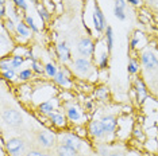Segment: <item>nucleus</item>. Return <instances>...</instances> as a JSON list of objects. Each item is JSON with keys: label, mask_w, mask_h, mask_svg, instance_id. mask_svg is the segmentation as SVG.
Here are the masks:
<instances>
[{"label": "nucleus", "mask_w": 158, "mask_h": 156, "mask_svg": "<svg viewBox=\"0 0 158 156\" xmlns=\"http://www.w3.org/2000/svg\"><path fill=\"white\" fill-rule=\"evenodd\" d=\"M7 154L10 156H23L24 154V141L20 137H11L4 145Z\"/></svg>", "instance_id": "1"}, {"label": "nucleus", "mask_w": 158, "mask_h": 156, "mask_svg": "<svg viewBox=\"0 0 158 156\" xmlns=\"http://www.w3.org/2000/svg\"><path fill=\"white\" fill-rule=\"evenodd\" d=\"M2 117H3V121L10 127H19L23 123L22 115L18 111H15V109H6V111H3Z\"/></svg>", "instance_id": "2"}, {"label": "nucleus", "mask_w": 158, "mask_h": 156, "mask_svg": "<svg viewBox=\"0 0 158 156\" xmlns=\"http://www.w3.org/2000/svg\"><path fill=\"white\" fill-rule=\"evenodd\" d=\"M77 51L81 57H85V58L93 55V53H95V43H93V41L88 37L81 38L77 43Z\"/></svg>", "instance_id": "3"}, {"label": "nucleus", "mask_w": 158, "mask_h": 156, "mask_svg": "<svg viewBox=\"0 0 158 156\" xmlns=\"http://www.w3.org/2000/svg\"><path fill=\"white\" fill-rule=\"evenodd\" d=\"M73 70L81 76H88L92 72V62L89 61V58L80 57L73 61Z\"/></svg>", "instance_id": "4"}, {"label": "nucleus", "mask_w": 158, "mask_h": 156, "mask_svg": "<svg viewBox=\"0 0 158 156\" xmlns=\"http://www.w3.org/2000/svg\"><path fill=\"white\" fill-rule=\"evenodd\" d=\"M37 141L45 150H50L56 145V136L49 131H41L37 135Z\"/></svg>", "instance_id": "5"}, {"label": "nucleus", "mask_w": 158, "mask_h": 156, "mask_svg": "<svg viewBox=\"0 0 158 156\" xmlns=\"http://www.w3.org/2000/svg\"><path fill=\"white\" fill-rule=\"evenodd\" d=\"M61 144L73 148V150H76V151H80V148L82 145L81 139L74 133H65L62 137H61Z\"/></svg>", "instance_id": "6"}, {"label": "nucleus", "mask_w": 158, "mask_h": 156, "mask_svg": "<svg viewBox=\"0 0 158 156\" xmlns=\"http://www.w3.org/2000/svg\"><path fill=\"white\" fill-rule=\"evenodd\" d=\"M88 132H89V135H91L93 139H103V137L107 135L100 120H92V121L89 123Z\"/></svg>", "instance_id": "7"}, {"label": "nucleus", "mask_w": 158, "mask_h": 156, "mask_svg": "<svg viewBox=\"0 0 158 156\" xmlns=\"http://www.w3.org/2000/svg\"><path fill=\"white\" fill-rule=\"evenodd\" d=\"M141 62L147 70H156L158 69V59L157 57L150 51H145L141 55Z\"/></svg>", "instance_id": "8"}, {"label": "nucleus", "mask_w": 158, "mask_h": 156, "mask_svg": "<svg viewBox=\"0 0 158 156\" xmlns=\"http://www.w3.org/2000/svg\"><path fill=\"white\" fill-rule=\"evenodd\" d=\"M57 55H58V58L61 59V62H64V63H68L72 61L70 49L65 42H61V43L57 45Z\"/></svg>", "instance_id": "9"}, {"label": "nucleus", "mask_w": 158, "mask_h": 156, "mask_svg": "<svg viewBox=\"0 0 158 156\" xmlns=\"http://www.w3.org/2000/svg\"><path fill=\"white\" fill-rule=\"evenodd\" d=\"M134 89H135V93H136L138 102L139 104H142V102L146 100V97H147V88H146L145 82H143V80L136 78L135 82H134Z\"/></svg>", "instance_id": "10"}, {"label": "nucleus", "mask_w": 158, "mask_h": 156, "mask_svg": "<svg viewBox=\"0 0 158 156\" xmlns=\"http://www.w3.org/2000/svg\"><path fill=\"white\" fill-rule=\"evenodd\" d=\"M100 121H102L103 128H104V131H106L107 135L115 132L116 125H118V121H116V119H115L114 116H103L102 119H100Z\"/></svg>", "instance_id": "11"}, {"label": "nucleus", "mask_w": 158, "mask_h": 156, "mask_svg": "<svg viewBox=\"0 0 158 156\" xmlns=\"http://www.w3.org/2000/svg\"><path fill=\"white\" fill-rule=\"evenodd\" d=\"M53 81H54L57 85L64 86V88H68L72 85V80H70V77H69V74H68L66 70H60V72L57 73V76L53 78Z\"/></svg>", "instance_id": "12"}, {"label": "nucleus", "mask_w": 158, "mask_h": 156, "mask_svg": "<svg viewBox=\"0 0 158 156\" xmlns=\"http://www.w3.org/2000/svg\"><path fill=\"white\" fill-rule=\"evenodd\" d=\"M49 119H50V121H52L53 125H56L57 128H64V127L66 125V119H65V116L64 115H61L60 112H52V113H49Z\"/></svg>", "instance_id": "13"}, {"label": "nucleus", "mask_w": 158, "mask_h": 156, "mask_svg": "<svg viewBox=\"0 0 158 156\" xmlns=\"http://www.w3.org/2000/svg\"><path fill=\"white\" fill-rule=\"evenodd\" d=\"M66 116H68V119L70 120L72 123H77V121H80V120L82 119V113L81 111L78 109V106L76 105H69L66 108Z\"/></svg>", "instance_id": "14"}, {"label": "nucleus", "mask_w": 158, "mask_h": 156, "mask_svg": "<svg viewBox=\"0 0 158 156\" xmlns=\"http://www.w3.org/2000/svg\"><path fill=\"white\" fill-rule=\"evenodd\" d=\"M56 154H57V156H77L78 151L73 150V148H70V147H66V145H64V144H60L56 150Z\"/></svg>", "instance_id": "15"}, {"label": "nucleus", "mask_w": 158, "mask_h": 156, "mask_svg": "<svg viewBox=\"0 0 158 156\" xmlns=\"http://www.w3.org/2000/svg\"><path fill=\"white\" fill-rule=\"evenodd\" d=\"M16 33L19 37H22V38H28L30 37V34H31V30L28 28V26L24 22H18L16 23Z\"/></svg>", "instance_id": "16"}, {"label": "nucleus", "mask_w": 158, "mask_h": 156, "mask_svg": "<svg viewBox=\"0 0 158 156\" xmlns=\"http://www.w3.org/2000/svg\"><path fill=\"white\" fill-rule=\"evenodd\" d=\"M106 45H107V51L111 53L114 47V33H112V28L110 26H107L106 28Z\"/></svg>", "instance_id": "17"}, {"label": "nucleus", "mask_w": 158, "mask_h": 156, "mask_svg": "<svg viewBox=\"0 0 158 156\" xmlns=\"http://www.w3.org/2000/svg\"><path fill=\"white\" fill-rule=\"evenodd\" d=\"M39 112L41 113H45V115H49V113L54 112V104L53 101H44L39 104Z\"/></svg>", "instance_id": "18"}, {"label": "nucleus", "mask_w": 158, "mask_h": 156, "mask_svg": "<svg viewBox=\"0 0 158 156\" xmlns=\"http://www.w3.org/2000/svg\"><path fill=\"white\" fill-rule=\"evenodd\" d=\"M44 69H45V74H46L48 77H50V78H54V77L57 76V73L60 72V70L57 69V66L54 65V63H52V62L46 63Z\"/></svg>", "instance_id": "19"}, {"label": "nucleus", "mask_w": 158, "mask_h": 156, "mask_svg": "<svg viewBox=\"0 0 158 156\" xmlns=\"http://www.w3.org/2000/svg\"><path fill=\"white\" fill-rule=\"evenodd\" d=\"M95 97L98 98V100H107V97H108V89H107L106 86H100L98 89L95 90Z\"/></svg>", "instance_id": "20"}, {"label": "nucleus", "mask_w": 158, "mask_h": 156, "mask_svg": "<svg viewBox=\"0 0 158 156\" xmlns=\"http://www.w3.org/2000/svg\"><path fill=\"white\" fill-rule=\"evenodd\" d=\"M138 70H139V63L136 62V59L131 58L130 61H128V65H127V72H128V74L134 76V74L138 73Z\"/></svg>", "instance_id": "21"}, {"label": "nucleus", "mask_w": 158, "mask_h": 156, "mask_svg": "<svg viewBox=\"0 0 158 156\" xmlns=\"http://www.w3.org/2000/svg\"><path fill=\"white\" fill-rule=\"evenodd\" d=\"M108 61H110V53L108 51H104L102 55H100L99 59V67L103 70H106L108 67Z\"/></svg>", "instance_id": "22"}, {"label": "nucleus", "mask_w": 158, "mask_h": 156, "mask_svg": "<svg viewBox=\"0 0 158 156\" xmlns=\"http://www.w3.org/2000/svg\"><path fill=\"white\" fill-rule=\"evenodd\" d=\"M33 76H34V72L31 69H23L18 74V78H19L20 81H28L33 78Z\"/></svg>", "instance_id": "23"}, {"label": "nucleus", "mask_w": 158, "mask_h": 156, "mask_svg": "<svg viewBox=\"0 0 158 156\" xmlns=\"http://www.w3.org/2000/svg\"><path fill=\"white\" fill-rule=\"evenodd\" d=\"M26 61V57L24 55H14L11 58V63H12V69H18Z\"/></svg>", "instance_id": "24"}, {"label": "nucleus", "mask_w": 158, "mask_h": 156, "mask_svg": "<svg viewBox=\"0 0 158 156\" xmlns=\"http://www.w3.org/2000/svg\"><path fill=\"white\" fill-rule=\"evenodd\" d=\"M23 22L27 24L28 28H30L33 33H35V34L39 33V28L37 27V24H35V22H34V19L30 15H24V20H23Z\"/></svg>", "instance_id": "25"}, {"label": "nucleus", "mask_w": 158, "mask_h": 156, "mask_svg": "<svg viewBox=\"0 0 158 156\" xmlns=\"http://www.w3.org/2000/svg\"><path fill=\"white\" fill-rule=\"evenodd\" d=\"M37 10H38V14H39V16H41V19L45 20V22H48V20L50 19V14H49L48 10L41 4H37Z\"/></svg>", "instance_id": "26"}, {"label": "nucleus", "mask_w": 158, "mask_h": 156, "mask_svg": "<svg viewBox=\"0 0 158 156\" xmlns=\"http://www.w3.org/2000/svg\"><path fill=\"white\" fill-rule=\"evenodd\" d=\"M3 27H4L8 33H14V31H16V24L14 23V20L11 19V18L6 19V23H4V26Z\"/></svg>", "instance_id": "27"}, {"label": "nucleus", "mask_w": 158, "mask_h": 156, "mask_svg": "<svg viewBox=\"0 0 158 156\" xmlns=\"http://www.w3.org/2000/svg\"><path fill=\"white\" fill-rule=\"evenodd\" d=\"M93 14H95V15L99 18V20L102 22L103 26H104V27H107V24H106V18H104V14L102 12V10L99 8V6H98V4H95V11H93Z\"/></svg>", "instance_id": "28"}, {"label": "nucleus", "mask_w": 158, "mask_h": 156, "mask_svg": "<svg viewBox=\"0 0 158 156\" xmlns=\"http://www.w3.org/2000/svg\"><path fill=\"white\" fill-rule=\"evenodd\" d=\"M0 69H2V73L7 72V70H10V69H12L11 59H2V61H0Z\"/></svg>", "instance_id": "29"}, {"label": "nucleus", "mask_w": 158, "mask_h": 156, "mask_svg": "<svg viewBox=\"0 0 158 156\" xmlns=\"http://www.w3.org/2000/svg\"><path fill=\"white\" fill-rule=\"evenodd\" d=\"M114 14L119 20H126V18H127L124 14V10L119 8V7H114Z\"/></svg>", "instance_id": "30"}, {"label": "nucleus", "mask_w": 158, "mask_h": 156, "mask_svg": "<svg viewBox=\"0 0 158 156\" xmlns=\"http://www.w3.org/2000/svg\"><path fill=\"white\" fill-rule=\"evenodd\" d=\"M31 70H33L35 74H38V76H41V74L45 73V69L42 66H39L38 62H31Z\"/></svg>", "instance_id": "31"}, {"label": "nucleus", "mask_w": 158, "mask_h": 156, "mask_svg": "<svg viewBox=\"0 0 158 156\" xmlns=\"http://www.w3.org/2000/svg\"><path fill=\"white\" fill-rule=\"evenodd\" d=\"M16 77V73H15V69H10L7 72H3V78L7 81H11Z\"/></svg>", "instance_id": "32"}, {"label": "nucleus", "mask_w": 158, "mask_h": 156, "mask_svg": "<svg viewBox=\"0 0 158 156\" xmlns=\"http://www.w3.org/2000/svg\"><path fill=\"white\" fill-rule=\"evenodd\" d=\"M12 2L15 3V6H16L19 10H23V11H26V10L28 8L27 0H12Z\"/></svg>", "instance_id": "33"}, {"label": "nucleus", "mask_w": 158, "mask_h": 156, "mask_svg": "<svg viewBox=\"0 0 158 156\" xmlns=\"http://www.w3.org/2000/svg\"><path fill=\"white\" fill-rule=\"evenodd\" d=\"M132 132H134V136H135L138 140H143V139H145V135H143L142 129L139 128V127H136V128H134V131H132Z\"/></svg>", "instance_id": "34"}, {"label": "nucleus", "mask_w": 158, "mask_h": 156, "mask_svg": "<svg viewBox=\"0 0 158 156\" xmlns=\"http://www.w3.org/2000/svg\"><path fill=\"white\" fill-rule=\"evenodd\" d=\"M24 57H26V59H27V61H31V62H38L37 57H35V55L33 54V51H27L26 54H24Z\"/></svg>", "instance_id": "35"}, {"label": "nucleus", "mask_w": 158, "mask_h": 156, "mask_svg": "<svg viewBox=\"0 0 158 156\" xmlns=\"http://www.w3.org/2000/svg\"><path fill=\"white\" fill-rule=\"evenodd\" d=\"M42 155H44V152H41L38 150H31V151H28L24 156H42Z\"/></svg>", "instance_id": "36"}, {"label": "nucleus", "mask_w": 158, "mask_h": 156, "mask_svg": "<svg viewBox=\"0 0 158 156\" xmlns=\"http://www.w3.org/2000/svg\"><path fill=\"white\" fill-rule=\"evenodd\" d=\"M138 43H139V39H138V37H136V33H135V37H132V39H131L130 47H131V49H136Z\"/></svg>", "instance_id": "37"}, {"label": "nucleus", "mask_w": 158, "mask_h": 156, "mask_svg": "<svg viewBox=\"0 0 158 156\" xmlns=\"http://www.w3.org/2000/svg\"><path fill=\"white\" fill-rule=\"evenodd\" d=\"M115 7H119V8L124 10L126 8V0H115Z\"/></svg>", "instance_id": "38"}, {"label": "nucleus", "mask_w": 158, "mask_h": 156, "mask_svg": "<svg viewBox=\"0 0 158 156\" xmlns=\"http://www.w3.org/2000/svg\"><path fill=\"white\" fill-rule=\"evenodd\" d=\"M99 152H100V155H102V156H108L110 155V151H108V148H107L106 145H104V147H100Z\"/></svg>", "instance_id": "39"}, {"label": "nucleus", "mask_w": 158, "mask_h": 156, "mask_svg": "<svg viewBox=\"0 0 158 156\" xmlns=\"http://www.w3.org/2000/svg\"><path fill=\"white\" fill-rule=\"evenodd\" d=\"M0 16L6 18V7L4 6H0Z\"/></svg>", "instance_id": "40"}, {"label": "nucleus", "mask_w": 158, "mask_h": 156, "mask_svg": "<svg viewBox=\"0 0 158 156\" xmlns=\"http://www.w3.org/2000/svg\"><path fill=\"white\" fill-rule=\"evenodd\" d=\"M126 2H128L132 6H139V4H141V2H139V0H126Z\"/></svg>", "instance_id": "41"}, {"label": "nucleus", "mask_w": 158, "mask_h": 156, "mask_svg": "<svg viewBox=\"0 0 158 156\" xmlns=\"http://www.w3.org/2000/svg\"><path fill=\"white\" fill-rule=\"evenodd\" d=\"M108 156H124V154H122V152H110Z\"/></svg>", "instance_id": "42"}, {"label": "nucleus", "mask_w": 158, "mask_h": 156, "mask_svg": "<svg viewBox=\"0 0 158 156\" xmlns=\"http://www.w3.org/2000/svg\"><path fill=\"white\" fill-rule=\"evenodd\" d=\"M87 109H88V111H91V109H92V102L91 101L87 102Z\"/></svg>", "instance_id": "43"}, {"label": "nucleus", "mask_w": 158, "mask_h": 156, "mask_svg": "<svg viewBox=\"0 0 158 156\" xmlns=\"http://www.w3.org/2000/svg\"><path fill=\"white\" fill-rule=\"evenodd\" d=\"M6 4V0H0V6H4Z\"/></svg>", "instance_id": "44"}, {"label": "nucleus", "mask_w": 158, "mask_h": 156, "mask_svg": "<svg viewBox=\"0 0 158 156\" xmlns=\"http://www.w3.org/2000/svg\"><path fill=\"white\" fill-rule=\"evenodd\" d=\"M42 156H53V155H52V154H44Z\"/></svg>", "instance_id": "45"}, {"label": "nucleus", "mask_w": 158, "mask_h": 156, "mask_svg": "<svg viewBox=\"0 0 158 156\" xmlns=\"http://www.w3.org/2000/svg\"><path fill=\"white\" fill-rule=\"evenodd\" d=\"M31 2H34V3H37V0H31Z\"/></svg>", "instance_id": "46"}]
</instances>
